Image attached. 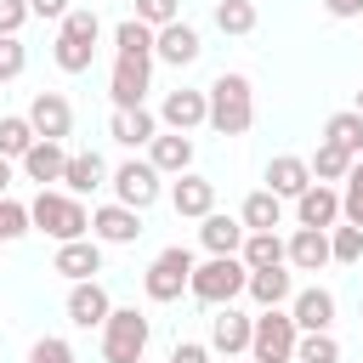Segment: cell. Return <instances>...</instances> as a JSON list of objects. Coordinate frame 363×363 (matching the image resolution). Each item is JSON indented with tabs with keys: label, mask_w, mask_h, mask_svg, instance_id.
<instances>
[{
	"label": "cell",
	"mask_w": 363,
	"mask_h": 363,
	"mask_svg": "<svg viewBox=\"0 0 363 363\" xmlns=\"http://www.w3.org/2000/svg\"><path fill=\"white\" fill-rule=\"evenodd\" d=\"M199 34L176 17V23H164V28H153V57L159 62H170V68H187V62H199Z\"/></svg>",
	"instance_id": "obj_11"
},
{
	"label": "cell",
	"mask_w": 363,
	"mask_h": 363,
	"mask_svg": "<svg viewBox=\"0 0 363 363\" xmlns=\"http://www.w3.org/2000/svg\"><path fill=\"white\" fill-rule=\"evenodd\" d=\"M204 113H210V102H204V91H170L164 96V108H159V119L170 125V130H193V125H204Z\"/></svg>",
	"instance_id": "obj_20"
},
{
	"label": "cell",
	"mask_w": 363,
	"mask_h": 363,
	"mask_svg": "<svg viewBox=\"0 0 363 363\" xmlns=\"http://www.w3.org/2000/svg\"><path fill=\"white\" fill-rule=\"evenodd\" d=\"M295 221H301V227H312V233H329V227L340 221V193H335V187H323V182H312V187L295 199Z\"/></svg>",
	"instance_id": "obj_12"
},
{
	"label": "cell",
	"mask_w": 363,
	"mask_h": 363,
	"mask_svg": "<svg viewBox=\"0 0 363 363\" xmlns=\"http://www.w3.org/2000/svg\"><path fill=\"white\" fill-rule=\"evenodd\" d=\"M329 6V17H357L363 11V0H323Z\"/></svg>",
	"instance_id": "obj_45"
},
{
	"label": "cell",
	"mask_w": 363,
	"mask_h": 363,
	"mask_svg": "<svg viewBox=\"0 0 363 363\" xmlns=\"http://www.w3.org/2000/svg\"><path fill=\"white\" fill-rule=\"evenodd\" d=\"M216 28L221 34H250L255 28V6L250 0H216Z\"/></svg>",
	"instance_id": "obj_34"
},
{
	"label": "cell",
	"mask_w": 363,
	"mask_h": 363,
	"mask_svg": "<svg viewBox=\"0 0 363 363\" xmlns=\"http://www.w3.org/2000/svg\"><path fill=\"white\" fill-rule=\"evenodd\" d=\"M204 102H210L204 125H210V130H221V136H244V130H250V119H255V91H250V79H244V74H221V79L204 91Z\"/></svg>",
	"instance_id": "obj_1"
},
{
	"label": "cell",
	"mask_w": 363,
	"mask_h": 363,
	"mask_svg": "<svg viewBox=\"0 0 363 363\" xmlns=\"http://www.w3.org/2000/svg\"><path fill=\"white\" fill-rule=\"evenodd\" d=\"M147 352V318L136 306H113L102 323V363H142Z\"/></svg>",
	"instance_id": "obj_6"
},
{
	"label": "cell",
	"mask_w": 363,
	"mask_h": 363,
	"mask_svg": "<svg viewBox=\"0 0 363 363\" xmlns=\"http://www.w3.org/2000/svg\"><path fill=\"white\" fill-rule=\"evenodd\" d=\"M329 261H363V227H335L329 233Z\"/></svg>",
	"instance_id": "obj_37"
},
{
	"label": "cell",
	"mask_w": 363,
	"mask_h": 363,
	"mask_svg": "<svg viewBox=\"0 0 363 363\" xmlns=\"http://www.w3.org/2000/svg\"><path fill=\"white\" fill-rule=\"evenodd\" d=\"M108 96H113V108H142V96H147V68H142V62H119V57H113Z\"/></svg>",
	"instance_id": "obj_19"
},
{
	"label": "cell",
	"mask_w": 363,
	"mask_h": 363,
	"mask_svg": "<svg viewBox=\"0 0 363 363\" xmlns=\"http://www.w3.org/2000/svg\"><path fill=\"white\" fill-rule=\"evenodd\" d=\"M23 233H28V204L0 199V244H11V238H23Z\"/></svg>",
	"instance_id": "obj_39"
},
{
	"label": "cell",
	"mask_w": 363,
	"mask_h": 363,
	"mask_svg": "<svg viewBox=\"0 0 363 363\" xmlns=\"http://www.w3.org/2000/svg\"><path fill=\"white\" fill-rule=\"evenodd\" d=\"M51 272H62L68 284H85V278H96V272H102V244H96V238L57 244V261H51Z\"/></svg>",
	"instance_id": "obj_13"
},
{
	"label": "cell",
	"mask_w": 363,
	"mask_h": 363,
	"mask_svg": "<svg viewBox=\"0 0 363 363\" xmlns=\"http://www.w3.org/2000/svg\"><path fill=\"white\" fill-rule=\"evenodd\" d=\"M295 340H301L295 318L278 312V306H267L250 323V363H295Z\"/></svg>",
	"instance_id": "obj_4"
},
{
	"label": "cell",
	"mask_w": 363,
	"mask_h": 363,
	"mask_svg": "<svg viewBox=\"0 0 363 363\" xmlns=\"http://www.w3.org/2000/svg\"><path fill=\"white\" fill-rule=\"evenodd\" d=\"M261 306H278V301H289V272L284 267H267V272H250V284H244Z\"/></svg>",
	"instance_id": "obj_33"
},
{
	"label": "cell",
	"mask_w": 363,
	"mask_h": 363,
	"mask_svg": "<svg viewBox=\"0 0 363 363\" xmlns=\"http://www.w3.org/2000/svg\"><path fill=\"white\" fill-rule=\"evenodd\" d=\"M113 193H119L125 210H147V204L159 199V170H153L147 159H125V164L113 170Z\"/></svg>",
	"instance_id": "obj_8"
},
{
	"label": "cell",
	"mask_w": 363,
	"mask_h": 363,
	"mask_svg": "<svg viewBox=\"0 0 363 363\" xmlns=\"http://www.w3.org/2000/svg\"><path fill=\"white\" fill-rule=\"evenodd\" d=\"M238 221H244V233H272V227L284 221V199L261 187V193L244 199V216H238Z\"/></svg>",
	"instance_id": "obj_28"
},
{
	"label": "cell",
	"mask_w": 363,
	"mask_h": 363,
	"mask_svg": "<svg viewBox=\"0 0 363 363\" xmlns=\"http://www.w3.org/2000/svg\"><path fill=\"white\" fill-rule=\"evenodd\" d=\"M295 363H340L335 335H301L295 340Z\"/></svg>",
	"instance_id": "obj_36"
},
{
	"label": "cell",
	"mask_w": 363,
	"mask_h": 363,
	"mask_svg": "<svg viewBox=\"0 0 363 363\" xmlns=\"http://www.w3.org/2000/svg\"><path fill=\"white\" fill-rule=\"evenodd\" d=\"M28 227H40V233L57 238V244H74V238L91 233V216H85V204H79L74 193H51V187H40V199L28 204Z\"/></svg>",
	"instance_id": "obj_2"
},
{
	"label": "cell",
	"mask_w": 363,
	"mask_h": 363,
	"mask_svg": "<svg viewBox=\"0 0 363 363\" xmlns=\"http://www.w3.org/2000/svg\"><path fill=\"white\" fill-rule=\"evenodd\" d=\"M108 130H113V142H119V147H142V142H153V136H159V119H153L147 108H113Z\"/></svg>",
	"instance_id": "obj_21"
},
{
	"label": "cell",
	"mask_w": 363,
	"mask_h": 363,
	"mask_svg": "<svg viewBox=\"0 0 363 363\" xmlns=\"http://www.w3.org/2000/svg\"><path fill=\"white\" fill-rule=\"evenodd\" d=\"M312 187V170H306V159H295V153H278L272 164H267V193H278V199H301Z\"/></svg>",
	"instance_id": "obj_18"
},
{
	"label": "cell",
	"mask_w": 363,
	"mask_h": 363,
	"mask_svg": "<svg viewBox=\"0 0 363 363\" xmlns=\"http://www.w3.org/2000/svg\"><path fill=\"white\" fill-rule=\"evenodd\" d=\"M62 164H68L62 142H45V136L23 153V170H28V182H40V187H45V182H62Z\"/></svg>",
	"instance_id": "obj_25"
},
{
	"label": "cell",
	"mask_w": 363,
	"mask_h": 363,
	"mask_svg": "<svg viewBox=\"0 0 363 363\" xmlns=\"http://www.w3.org/2000/svg\"><path fill=\"white\" fill-rule=\"evenodd\" d=\"M170 363H210V352H204L199 340H182V346L170 352Z\"/></svg>",
	"instance_id": "obj_44"
},
{
	"label": "cell",
	"mask_w": 363,
	"mask_h": 363,
	"mask_svg": "<svg viewBox=\"0 0 363 363\" xmlns=\"http://www.w3.org/2000/svg\"><path fill=\"white\" fill-rule=\"evenodd\" d=\"M28 17H68V0H28Z\"/></svg>",
	"instance_id": "obj_43"
},
{
	"label": "cell",
	"mask_w": 363,
	"mask_h": 363,
	"mask_svg": "<svg viewBox=\"0 0 363 363\" xmlns=\"http://www.w3.org/2000/svg\"><path fill=\"white\" fill-rule=\"evenodd\" d=\"M352 113H357V119H363V91H357V102H352Z\"/></svg>",
	"instance_id": "obj_47"
},
{
	"label": "cell",
	"mask_w": 363,
	"mask_h": 363,
	"mask_svg": "<svg viewBox=\"0 0 363 363\" xmlns=\"http://www.w3.org/2000/svg\"><path fill=\"white\" fill-rule=\"evenodd\" d=\"M96 34H102L96 11H68L62 28H57V51H51L57 68H62V74H85L91 57H96Z\"/></svg>",
	"instance_id": "obj_5"
},
{
	"label": "cell",
	"mask_w": 363,
	"mask_h": 363,
	"mask_svg": "<svg viewBox=\"0 0 363 363\" xmlns=\"http://www.w3.org/2000/svg\"><path fill=\"white\" fill-rule=\"evenodd\" d=\"M340 216H346V227H363V159H352V170H346V193H340Z\"/></svg>",
	"instance_id": "obj_35"
},
{
	"label": "cell",
	"mask_w": 363,
	"mask_h": 363,
	"mask_svg": "<svg viewBox=\"0 0 363 363\" xmlns=\"http://www.w3.org/2000/svg\"><path fill=\"white\" fill-rule=\"evenodd\" d=\"M199 238H204V250L210 255H238L244 250V221H233V216H204V227H199Z\"/></svg>",
	"instance_id": "obj_26"
},
{
	"label": "cell",
	"mask_w": 363,
	"mask_h": 363,
	"mask_svg": "<svg viewBox=\"0 0 363 363\" xmlns=\"http://www.w3.org/2000/svg\"><path fill=\"white\" fill-rule=\"evenodd\" d=\"M113 51H119V62H142V68H153V28L136 23V17H125V23L113 28Z\"/></svg>",
	"instance_id": "obj_23"
},
{
	"label": "cell",
	"mask_w": 363,
	"mask_h": 363,
	"mask_svg": "<svg viewBox=\"0 0 363 363\" xmlns=\"http://www.w3.org/2000/svg\"><path fill=\"white\" fill-rule=\"evenodd\" d=\"M28 23V0H0V34H17Z\"/></svg>",
	"instance_id": "obj_42"
},
{
	"label": "cell",
	"mask_w": 363,
	"mask_h": 363,
	"mask_svg": "<svg viewBox=\"0 0 363 363\" xmlns=\"http://www.w3.org/2000/svg\"><path fill=\"white\" fill-rule=\"evenodd\" d=\"M28 363H74V346L57 340V335H40V340L28 346Z\"/></svg>",
	"instance_id": "obj_40"
},
{
	"label": "cell",
	"mask_w": 363,
	"mask_h": 363,
	"mask_svg": "<svg viewBox=\"0 0 363 363\" xmlns=\"http://www.w3.org/2000/svg\"><path fill=\"white\" fill-rule=\"evenodd\" d=\"M28 125H34V136H45V142H62V136H68V125H74V108H68V96H62V91H40V96L28 102Z\"/></svg>",
	"instance_id": "obj_9"
},
{
	"label": "cell",
	"mask_w": 363,
	"mask_h": 363,
	"mask_svg": "<svg viewBox=\"0 0 363 363\" xmlns=\"http://www.w3.org/2000/svg\"><path fill=\"white\" fill-rule=\"evenodd\" d=\"M250 323H255V318H244V312L221 306V312H216V323H210V346H216V352H227V357L250 352Z\"/></svg>",
	"instance_id": "obj_22"
},
{
	"label": "cell",
	"mask_w": 363,
	"mask_h": 363,
	"mask_svg": "<svg viewBox=\"0 0 363 363\" xmlns=\"http://www.w3.org/2000/svg\"><path fill=\"white\" fill-rule=\"evenodd\" d=\"M250 272H267V267H284V238L278 233H244V255H238Z\"/></svg>",
	"instance_id": "obj_30"
},
{
	"label": "cell",
	"mask_w": 363,
	"mask_h": 363,
	"mask_svg": "<svg viewBox=\"0 0 363 363\" xmlns=\"http://www.w3.org/2000/svg\"><path fill=\"white\" fill-rule=\"evenodd\" d=\"M176 17H182V0H136V23H147V28H164Z\"/></svg>",
	"instance_id": "obj_38"
},
{
	"label": "cell",
	"mask_w": 363,
	"mask_h": 363,
	"mask_svg": "<svg viewBox=\"0 0 363 363\" xmlns=\"http://www.w3.org/2000/svg\"><path fill=\"white\" fill-rule=\"evenodd\" d=\"M147 164H153L159 176H187V170H193V142H187L182 130H164V136L147 142Z\"/></svg>",
	"instance_id": "obj_16"
},
{
	"label": "cell",
	"mask_w": 363,
	"mask_h": 363,
	"mask_svg": "<svg viewBox=\"0 0 363 363\" xmlns=\"http://www.w3.org/2000/svg\"><path fill=\"white\" fill-rule=\"evenodd\" d=\"M284 261H289V267H301V272H318V267H329V233H312V227H301V233L284 244Z\"/></svg>",
	"instance_id": "obj_24"
},
{
	"label": "cell",
	"mask_w": 363,
	"mask_h": 363,
	"mask_svg": "<svg viewBox=\"0 0 363 363\" xmlns=\"http://www.w3.org/2000/svg\"><path fill=\"white\" fill-rule=\"evenodd\" d=\"M34 142H40V136H34L28 113H0V159H23Z\"/></svg>",
	"instance_id": "obj_31"
},
{
	"label": "cell",
	"mask_w": 363,
	"mask_h": 363,
	"mask_svg": "<svg viewBox=\"0 0 363 363\" xmlns=\"http://www.w3.org/2000/svg\"><path fill=\"white\" fill-rule=\"evenodd\" d=\"M102 176H108L102 153H68V164H62V187H68L74 199L91 193V187H102Z\"/></svg>",
	"instance_id": "obj_27"
},
{
	"label": "cell",
	"mask_w": 363,
	"mask_h": 363,
	"mask_svg": "<svg viewBox=\"0 0 363 363\" xmlns=\"http://www.w3.org/2000/svg\"><path fill=\"white\" fill-rule=\"evenodd\" d=\"M289 318H295V329H301V335H329V323H335V295L312 284V289H301V295H295Z\"/></svg>",
	"instance_id": "obj_15"
},
{
	"label": "cell",
	"mask_w": 363,
	"mask_h": 363,
	"mask_svg": "<svg viewBox=\"0 0 363 363\" xmlns=\"http://www.w3.org/2000/svg\"><path fill=\"white\" fill-rule=\"evenodd\" d=\"M108 312H113V306H108V289H102L96 278H85V284L68 289V323H74V329H102Z\"/></svg>",
	"instance_id": "obj_14"
},
{
	"label": "cell",
	"mask_w": 363,
	"mask_h": 363,
	"mask_svg": "<svg viewBox=\"0 0 363 363\" xmlns=\"http://www.w3.org/2000/svg\"><path fill=\"white\" fill-rule=\"evenodd\" d=\"M91 238L96 244H136L142 238V210H125V204L91 210Z\"/></svg>",
	"instance_id": "obj_10"
},
{
	"label": "cell",
	"mask_w": 363,
	"mask_h": 363,
	"mask_svg": "<svg viewBox=\"0 0 363 363\" xmlns=\"http://www.w3.org/2000/svg\"><path fill=\"white\" fill-rule=\"evenodd\" d=\"M6 182H11V159H0V199H6Z\"/></svg>",
	"instance_id": "obj_46"
},
{
	"label": "cell",
	"mask_w": 363,
	"mask_h": 363,
	"mask_svg": "<svg viewBox=\"0 0 363 363\" xmlns=\"http://www.w3.org/2000/svg\"><path fill=\"white\" fill-rule=\"evenodd\" d=\"M187 278H193V255H187L182 244H170V250H159V255H153V267H147L142 289H147V301H182Z\"/></svg>",
	"instance_id": "obj_7"
},
{
	"label": "cell",
	"mask_w": 363,
	"mask_h": 363,
	"mask_svg": "<svg viewBox=\"0 0 363 363\" xmlns=\"http://www.w3.org/2000/svg\"><path fill=\"white\" fill-rule=\"evenodd\" d=\"M244 284H250V267H244L238 255H210L204 267H193L187 295L204 301V306H233V301L244 295Z\"/></svg>",
	"instance_id": "obj_3"
},
{
	"label": "cell",
	"mask_w": 363,
	"mask_h": 363,
	"mask_svg": "<svg viewBox=\"0 0 363 363\" xmlns=\"http://www.w3.org/2000/svg\"><path fill=\"white\" fill-rule=\"evenodd\" d=\"M323 142H329V147H340L346 159H363V119H357L352 108H346V113H329Z\"/></svg>",
	"instance_id": "obj_29"
},
{
	"label": "cell",
	"mask_w": 363,
	"mask_h": 363,
	"mask_svg": "<svg viewBox=\"0 0 363 363\" xmlns=\"http://www.w3.org/2000/svg\"><path fill=\"white\" fill-rule=\"evenodd\" d=\"M170 204H176V216H193V221H204L210 210H216V182H204V176H176V187H170Z\"/></svg>",
	"instance_id": "obj_17"
},
{
	"label": "cell",
	"mask_w": 363,
	"mask_h": 363,
	"mask_svg": "<svg viewBox=\"0 0 363 363\" xmlns=\"http://www.w3.org/2000/svg\"><path fill=\"white\" fill-rule=\"evenodd\" d=\"M23 62H28L23 40H17V34H0V79H17V74H23Z\"/></svg>",
	"instance_id": "obj_41"
},
{
	"label": "cell",
	"mask_w": 363,
	"mask_h": 363,
	"mask_svg": "<svg viewBox=\"0 0 363 363\" xmlns=\"http://www.w3.org/2000/svg\"><path fill=\"white\" fill-rule=\"evenodd\" d=\"M306 170H312V182H346V170H352V159L340 153V147H329V142H318V153L306 159Z\"/></svg>",
	"instance_id": "obj_32"
}]
</instances>
